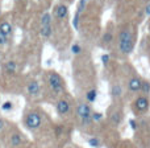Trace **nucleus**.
Wrapping results in <instances>:
<instances>
[{"label":"nucleus","mask_w":150,"mask_h":148,"mask_svg":"<svg viewBox=\"0 0 150 148\" xmlns=\"http://www.w3.org/2000/svg\"><path fill=\"white\" fill-rule=\"evenodd\" d=\"M70 109H71V104H70V102L66 101V99H59V101L55 103V110H57V112L61 117H65V115L70 111Z\"/></svg>","instance_id":"7"},{"label":"nucleus","mask_w":150,"mask_h":148,"mask_svg":"<svg viewBox=\"0 0 150 148\" xmlns=\"http://www.w3.org/2000/svg\"><path fill=\"white\" fill-rule=\"evenodd\" d=\"M9 143L12 147H18L21 146V143H23V136L20 135L18 132H15L11 135V139H9Z\"/></svg>","instance_id":"11"},{"label":"nucleus","mask_w":150,"mask_h":148,"mask_svg":"<svg viewBox=\"0 0 150 148\" xmlns=\"http://www.w3.org/2000/svg\"><path fill=\"white\" fill-rule=\"evenodd\" d=\"M140 90H142V94L144 95H146V94H149L150 91V83L149 82H142V85H141V89ZM148 97V95H146Z\"/></svg>","instance_id":"15"},{"label":"nucleus","mask_w":150,"mask_h":148,"mask_svg":"<svg viewBox=\"0 0 150 148\" xmlns=\"http://www.w3.org/2000/svg\"><path fill=\"white\" fill-rule=\"evenodd\" d=\"M119 49L124 54H129L134 49V33L128 26L122 28L119 33Z\"/></svg>","instance_id":"1"},{"label":"nucleus","mask_w":150,"mask_h":148,"mask_svg":"<svg viewBox=\"0 0 150 148\" xmlns=\"http://www.w3.org/2000/svg\"><path fill=\"white\" fill-rule=\"evenodd\" d=\"M148 13H150V5H148Z\"/></svg>","instance_id":"25"},{"label":"nucleus","mask_w":150,"mask_h":148,"mask_svg":"<svg viewBox=\"0 0 150 148\" xmlns=\"http://www.w3.org/2000/svg\"><path fill=\"white\" fill-rule=\"evenodd\" d=\"M149 106H150V102L146 95H140L133 102V107H134V111L137 114H145L149 110Z\"/></svg>","instance_id":"6"},{"label":"nucleus","mask_w":150,"mask_h":148,"mask_svg":"<svg viewBox=\"0 0 150 148\" xmlns=\"http://www.w3.org/2000/svg\"><path fill=\"white\" fill-rule=\"evenodd\" d=\"M76 115L83 124H88L91 122V115H92V109L87 103H79L76 106Z\"/></svg>","instance_id":"3"},{"label":"nucleus","mask_w":150,"mask_h":148,"mask_svg":"<svg viewBox=\"0 0 150 148\" xmlns=\"http://www.w3.org/2000/svg\"><path fill=\"white\" fill-rule=\"evenodd\" d=\"M12 107H13V104H12V102H9V101L4 102V103L1 104L3 111H11V110H12Z\"/></svg>","instance_id":"16"},{"label":"nucleus","mask_w":150,"mask_h":148,"mask_svg":"<svg viewBox=\"0 0 150 148\" xmlns=\"http://www.w3.org/2000/svg\"><path fill=\"white\" fill-rule=\"evenodd\" d=\"M0 32H1L4 36L9 37L11 33H12V26H11V24L8 23V21H3V23L0 24Z\"/></svg>","instance_id":"12"},{"label":"nucleus","mask_w":150,"mask_h":148,"mask_svg":"<svg viewBox=\"0 0 150 148\" xmlns=\"http://www.w3.org/2000/svg\"><path fill=\"white\" fill-rule=\"evenodd\" d=\"M103 41L105 42V44H108L109 41H112V33H111V32H107V33L104 34V37H103Z\"/></svg>","instance_id":"17"},{"label":"nucleus","mask_w":150,"mask_h":148,"mask_svg":"<svg viewBox=\"0 0 150 148\" xmlns=\"http://www.w3.org/2000/svg\"><path fill=\"white\" fill-rule=\"evenodd\" d=\"M0 15H1V9H0Z\"/></svg>","instance_id":"26"},{"label":"nucleus","mask_w":150,"mask_h":148,"mask_svg":"<svg viewBox=\"0 0 150 148\" xmlns=\"http://www.w3.org/2000/svg\"><path fill=\"white\" fill-rule=\"evenodd\" d=\"M67 13H69V8H67V5H65V4H58V5H55V8H54V16L57 19H65L66 16H67Z\"/></svg>","instance_id":"9"},{"label":"nucleus","mask_w":150,"mask_h":148,"mask_svg":"<svg viewBox=\"0 0 150 148\" xmlns=\"http://www.w3.org/2000/svg\"><path fill=\"white\" fill-rule=\"evenodd\" d=\"M26 90H28V93L30 94V95H38L40 94V83L37 82V81H30V82L28 83Z\"/></svg>","instance_id":"10"},{"label":"nucleus","mask_w":150,"mask_h":148,"mask_svg":"<svg viewBox=\"0 0 150 148\" xmlns=\"http://www.w3.org/2000/svg\"><path fill=\"white\" fill-rule=\"evenodd\" d=\"M88 102H93L96 99V90L95 89H91L90 91H87V95H86Z\"/></svg>","instance_id":"14"},{"label":"nucleus","mask_w":150,"mask_h":148,"mask_svg":"<svg viewBox=\"0 0 150 148\" xmlns=\"http://www.w3.org/2000/svg\"><path fill=\"white\" fill-rule=\"evenodd\" d=\"M71 52H73L74 54H79V53L82 52V48H80L78 44H75V45H73V48H71Z\"/></svg>","instance_id":"18"},{"label":"nucleus","mask_w":150,"mask_h":148,"mask_svg":"<svg viewBox=\"0 0 150 148\" xmlns=\"http://www.w3.org/2000/svg\"><path fill=\"white\" fill-rule=\"evenodd\" d=\"M4 70H5V73H8V74H15L16 70H17V64H16L15 61H8L4 66Z\"/></svg>","instance_id":"13"},{"label":"nucleus","mask_w":150,"mask_h":148,"mask_svg":"<svg viewBox=\"0 0 150 148\" xmlns=\"http://www.w3.org/2000/svg\"><path fill=\"white\" fill-rule=\"evenodd\" d=\"M47 85H49L50 90L57 95L65 91V82H63L62 77L55 71H49L47 73Z\"/></svg>","instance_id":"2"},{"label":"nucleus","mask_w":150,"mask_h":148,"mask_svg":"<svg viewBox=\"0 0 150 148\" xmlns=\"http://www.w3.org/2000/svg\"><path fill=\"white\" fill-rule=\"evenodd\" d=\"M88 142H90L91 146H93V147H99V142L96 140V139H93V138H92V139H90Z\"/></svg>","instance_id":"21"},{"label":"nucleus","mask_w":150,"mask_h":148,"mask_svg":"<svg viewBox=\"0 0 150 148\" xmlns=\"http://www.w3.org/2000/svg\"><path fill=\"white\" fill-rule=\"evenodd\" d=\"M52 15L50 13H44L41 19V36L45 39H49L52 36Z\"/></svg>","instance_id":"5"},{"label":"nucleus","mask_w":150,"mask_h":148,"mask_svg":"<svg viewBox=\"0 0 150 148\" xmlns=\"http://www.w3.org/2000/svg\"><path fill=\"white\" fill-rule=\"evenodd\" d=\"M130 126H132L133 128H136V122L134 120H130Z\"/></svg>","instance_id":"24"},{"label":"nucleus","mask_w":150,"mask_h":148,"mask_svg":"<svg viewBox=\"0 0 150 148\" xmlns=\"http://www.w3.org/2000/svg\"><path fill=\"white\" fill-rule=\"evenodd\" d=\"M120 94H121V89H120L119 86H115V87L112 89V95L117 97V95H120Z\"/></svg>","instance_id":"19"},{"label":"nucleus","mask_w":150,"mask_h":148,"mask_svg":"<svg viewBox=\"0 0 150 148\" xmlns=\"http://www.w3.org/2000/svg\"><path fill=\"white\" fill-rule=\"evenodd\" d=\"M7 41H8V37L4 36V34L0 32V45H5L7 44Z\"/></svg>","instance_id":"20"},{"label":"nucleus","mask_w":150,"mask_h":148,"mask_svg":"<svg viewBox=\"0 0 150 148\" xmlns=\"http://www.w3.org/2000/svg\"><path fill=\"white\" fill-rule=\"evenodd\" d=\"M24 123H25L26 128H29V130H37V128H40V126L42 124V118L38 112L33 111V112L26 114Z\"/></svg>","instance_id":"4"},{"label":"nucleus","mask_w":150,"mask_h":148,"mask_svg":"<svg viewBox=\"0 0 150 148\" xmlns=\"http://www.w3.org/2000/svg\"><path fill=\"white\" fill-rule=\"evenodd\" d=\"M141 85H142V81L138 77H133V78H130L129 82H128V89H129V91H132V93H137V91H140Z\"/></svg>","instance_id":"8"},{"label":"nucleus","mask_w":150,"mask_h":148,"mask_svg":"<svg viewBox=\"0 0 150 148\" xmlns=\"http://www.w3.org/2000/svg\"><path fill=\"white\" fill-rule=\"evenodd\" d=\"M5 127V120L4 119H0V131H3Z\"/></svg>","instance_id":"22"},{"label":"nucleus","mask_w":150,"mask_h":148,"mask_svg":"<svg viewBox=\"0 0 150 148\" xmlns=\"http://www.w3.org/2000/svg\"><path fill=\"white\" fill-rule=\"evenodd\" d=\"M108 61H109V57L107 54H104L103 56V64H104V65H107V64H108Z\"/></svg>","instance_id":"23"}]
</instances>
